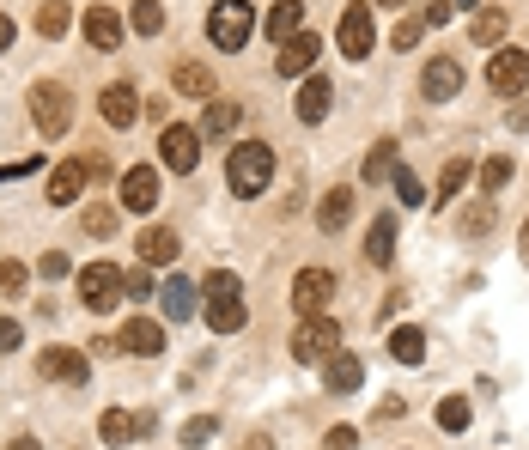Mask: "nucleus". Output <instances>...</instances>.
<instances>
[{"label": "nucleus", "mask_w": 529, "mask_h": 450, "mask_svg": "<svg viewBox=\"0 0 529 450\" xmlns=\"http://www.w3.org/2000/svg\"><path fill=\"white\" fill-rule=\"evenodd\" d=\"M207 134H232L238 128V104H207V122H201Z\"/></svg>", "instance_id": "obj_37"}, {"label": "nucleus", "mask_w": 529, "mask_h": 450, "mask_svg": "<svg viewBox=\"0 0 529 450\" xmlns=\"http://www.w3.org/2000/svg\"><path fill=\"white\" fill-rule=\"evenodd\" d=\"M347 219H353V189H347V183H335V189L323 195V207H317V225H323V232L335 238Z\"/></svg>", "instance_id": "obj_23"}, {"label": "nucleus", "mask_w": 529, "mask_h": 450, "mask_svg": "<svg viewBox=\"0 0 529 450\" xmlns=\"http://www.w3.org/2000/svg\"><path fill=\"white\" fill-rule=\"evenodd\" d=\"M201 317H207L213 335H238V329H244L250 305H244V280H238L232 268H213V274L201 280Z\"/></svg>", "instance_id": "obj_1"}, {"label": "nucleus", "mask_w": 529, "mask_h": 450, "mask_svg": "<svg viewBox=\"0 0 529 450\" xmlns=\"http://www.w3.org/2000/svg\"><path fill=\"white\" fill-rule=\"evenodd\" d=\"M390 183H396V201H402V207H420V201H426V189H420V177H414V171H408L402 159H396V171H390Z\"/></svg>", "instance_id": "obj_34"}, {"label": "nucleus", "mask_w": 529, "mask_h": 450, "mask_svg": "<svg viewBox=\"0 0 529 450\" xmlns=\"http://www.w3.org/2000/svg\"><path fill=\"white\" fill-rule=\"evenodd\" d=\"M298 31H305V0H274V7H268V37L286 43Z\"/></svg>", "instance_id": "obj_22"}, {"label": "nucleus", "mask_w": 529, "mask_h": 450, "mask_svg": "<svg viewBox=\"0 0 529 450\" xmlns=\"http://www.w3.org/2000/svg\"><path fill=\"white\" fill-rule=\"evenodd\" d=\"M7 43H13V19H7V13H0V49H7Z\"/></svg>", "instance_id": "obj_50"}, {"label": "nucleus", "mask_w": 529, "mask_h": 450, "mask_svg": "<svg viewBox=\"0 0 529 450\" xmlns=\"http://www.w3.org/2000/svg\"><path fill=\"white\" fill-rule=\"evenodd\" d=\"M116 347H122V353H140V359H153V353H165V329L146 323V317H134V323H122Z\"/></svg>", "instance_id": "obj_18"}, {"label": "nucleus", "mask_w": 529, "mask_h": 450, "mask_svg": "<svg viewBox=\"0 0 529 450\" xmlns=\"http://www.w3.org/2000/svg\"><path fill=\"white\" fill-rule=\"evenodd\" d=\"M469 171H475L469 159H450V165H444V177H438V207H450V201H457V189L469 183Z\"/></svg>", "instance_id": "obj_32"}, {"label": "nucleus", "mask_w": 529, "mask_h": 450, "mask_svg": "<svg viewBox=\"0 0 529 450\" xmlns=\"http://www.w3.org/2000/svg\"><path fill=\"white\" fill-rule=\"evenodd\" d=\"M86 183H92V177H86V159H61V165L49 171V207H73Z\"/></svg>", "instance_id": "obj_14"}, {"label": "nucleus", "mask_w": 529, "mask_h": 450, "mask_svg": "<svg viewBox=\"0 0 529 450\" xmlns=\"http://www.w3.org/2000/svg\"><path fill=\"white\" fill-rule=\"evenodd\" d=\"M438 426H444V432H469V402H463V396H444V402H438Z\"/></svg>", "instance_id": "obj_35"}, {"label": "nucleus", "mask_w": 529, "mask_h": 450, "mask_svg": "<svg viewBox=\"0 0 529 450\" xmlns=\"http://www.w3.org/2000/svg\"><path fill=\"white\" fill-rule=\"evenodd\" d=\"M128 25H134L140 37H159V31H165V7H159V0H134V13H128Z\"/></svg>", "instance_id": "obj_31"}, {"label": "nucleus", "mask_w": 529, "mask_h": 450, "mask_svg": "<svg viewBox=\"0 0 529 450\" xmlns=\"http://www.w3.org/2000/svg\"><path fill=\"white\" fill-rule=\"evenodd\" d=\"M420 37H426V19H402V25H396V37H390V43H396V49H414V43H420Z\"/></svg>", "instance_id": "obj_42"}, {"label": "nucleus", "mask_w": 529, "mask_h": 450, "mask_svg": "<svg viewBox=\"0 0 529 450\" xmlns=\"http://www.w3.org/2000/svg\"><path fill=\"white\" fill-rule=\"evenodd\" d=\"M43 378L67 384V390H80V384L92 378V359H86V347H49V353H43Z\"/></svg>", "instance_id": "obj_11"}, {"label": "nucleus", "mask_w": 529, "mask_h": 450, "mask_svg": "<svg viewBox=\"0 0 529 450\" xmlns=\"http://www.w3.org/2000/svg\"><path fill=\"white\" fill-rule=\"evenodd\" d=\"M475 183H481V195H493V189H505V183H511V159H487V165L475 171Z\"/></svg>", "instance_id": "obj_36"}, {"label": "nucleus", "mask_w": 529, "mask_h": 450, "mask_svg": "<svg viewBox=\"0 0 529 450\" xmlns=\"http://www.w3.org/2000/svg\"><path fill=\"white\" fill-rule=\"evenodd\" d=\"M225 183H232V195H262L274 183V146L268 140H238L232 159H225Z\"/></svg>", "instance_id": "obj_2"}, {"label": "nucleus", "mask_w": 529, "mask_h": 450, "mask_svg": "<svg viewBox=\"0 0 529 450\" xmlns=\"http://www.w3.org/2000/svg\"><path fill=\"white\" fill-rule=\"evenodd\" d=\"M80 31H86L92 49H116L122 43V13L116 7H92V13H80Z\"/></svg>", "instance_id": "obj_19"}, {"label": "nucleus", "mask_w": 529, "mask_h": 450, "mask_svg": "<svg viewBox=\"0 0 529 450\" xmlns=\"http://www.w3.org/2000/svg\"><path fill=\"white\" fill-rule=\"evenodd\" d=\"M371 7H341V25H335V43H341V55L347 61H365L371 55Z\"/></svg>", "instance_id": "obj_10"}, {"label": "nucleus", "mask_w": 529, "mask_h": 450, "mask_svg": "<svg viewBox=\"0 0 529 450\" xmlns=\"http://www.w3.org/2000/svg\"><path fill=\"white\" fill-rule=\"evenodd\" d=\"M390 359H396V365H420V359H426V335H420V329H396V335H390Z\"/></svg>", "instance_id": "obj_29"}, {"label": "nucleus", "mask_w": 529, "mask_h": 450, "mask_svg": "<svg viewBox=\"0 0 529 450\" xmlns=\"http://www.w3.org/2000/svg\"><path fill=\"white\" fill-rule=\"evenodd\" d=\"M140 432H153V414H122V408L104 414V444H128Z\"/></svg>", "instance_id": "obj_24"}, {"label": "nucleus", "mask_w": 529, "mask_h": 450, "mask_svg": "<svg viewBox=\"0 0 529 450\" xmlns=\"http://www.w3.org/2000/svg\"><path fill=\"white\" fill-rule=\"evenodd\" d=\"M98 110H104L110 128H134V122H140V98H134V86H110V92L98 98Z\"/></svg>", "instance_id": "obj_21"}, {"label": "nucleus", "mask_w": 529, "mask_h": 450, "mask_svg": "<svg viewBox=\"0 0 529 450\" xmlns=\"http://www.w3.org/2000/svg\"><path fill=\"white\" fill-rule=\"evenodd\" d=\"M481 232H493V207H487V201L463 213V238H481Z\"/></svg>", "instance_id": "obj_40"}, {"label": "nucleus", "mask_w": 529, "mask_h": 450, "mask_svg": "<svg viewBox=\"0 0 529 450\" xmlns=\"http://www.w3.org/2000/svg\"><path fill=\"white\" fill-rule=\"evenodd\" d=\"M67 25H73V7H67V0H43V7H37V37H67Z\"/></svg>", "instance_id": "obj_27"}, {"label": "nucleus", "mask_w": 529, "mask_h": 450, "mask_svg": "<svg viewBox=\"0 0 529 450\" xmlns=\"http://www.w3.org/2000/svg\"><path fill=\"white\" fill-rule=\"evenodd\" d=\"M244 450H274V444H268V438L256 432V438H244Z\"/></svg>", "instance_id": "obj_52"}, {"label": "nucleus", "mask_w": 529, "mask_h": 450, "mask_svg": "<svg viewBox=\"0 0 529 450\" xmlns=\"http://www.w3.org/2000/svg\"><path fill=\"white\" fill-rule=\"evenodd\" d=\"M511 128H529V104H517V110H511Z\"/></svg>", "instance_id": "obj_49"}, {"label": "nucleus", "mask_w": 529, "mask_h": 450, "mask_svg": "<svg viewBox=\"0 0 529 450\" xmlns=\"http://www.w3.org/2000/svg\"><path fill=\"white\" fill-rule=\"evenodd\" d=\"M80 225H86L92 238H110V232H116V207H86V213H80Z\"/></svg>", "instance_id": "obj_38"}, {"label": "nucleus", "mask_w": 529, "mask_h": 450, "mask_svg": "<svg viewBox=\"0 0 529 450\" xmlns=\"http://www.w3.org/2000/svg\"><path fill=\"white\" fill-rule=\"evenodd\" d=\"M13 450H43V444L37 438H13Z\"/></svg>", "instance_id": "obj_53"}, {"label": "nucleus", "mask_w": 529, "mask_h": 450, "mask_svg": "<svg viewBox=\"0 0 529 450\" xmlns=\"http://www.w3.org/2000/svg\"><path fill=\"white\" fill-rule=\"evenodd\" d=\"M37 274H43V280L55 286V280H67V274H73V262H67L61 250H49V256H37Z\"/></svg>", "instance_id": "obj_39"}, {"label": "nucleus", "mask_w": 529, "mask_h": 450, "mask_svg": "<svg viewBox=\"0 0 529 450\" xmlns=\"http://www.w3.org/2000/svg\"><path fill=\"white\" fill-rule=\"evenodd\" d=\"M517 250H523V262H529V219H523V232H517Z\"/></svg>", "instance_id": "obj_51"}, {"label": "nucleus", "mask_w": 529, "mask_h": 450, "mask_svg": "<svg viewBox=\"0 0 529 450\" xmlns=\"http://www.w3.org/2000/svg\"><path fill=\"white\" fill-rule=\"evenodd\" d=\"M420 92H426L432 104L457 98V92H463V67H457V61H444V55H438V61H426V73H420Z\"/></svg>", "instance_id": "obj_16"}, {"label": "nucleus", "mask_w": 529, "mask_h": 450, "mask_svg": "<svg viewBox=\"0 0 529 450\" xmlns=\"http://www.w3.org/2000/svg\"><path fill=\"white\" fill-rule=\"evenodd\" d=\"M523 86H529V55L523 49H493V61H487V92L517 98Z\"/></svg>", "instance_id": "obj_9"}, {"label": "nucleus", "mask_w": 529, "mask_h": 450, "mask_svg": "<svg viewBox=\"0 0 529 450\" xmlns=\"http://www.w3.org/2000/svg\"><path fill=\"white\" fill-rule=\"evenodd\" d=\"M159 159H165L171 171H195V165H201V128H189V122H165V134H159Z\"/></svg>", "instance_id": "obj_8"}, {"label": "nucleus", "mask_w": 529, "mask_h": 450, "mask_svg": "<svg viewBox=\"0 0 529 450\" xmlns=\"http://www.w3.org/2000/svg\"><path fill=\"white\" fill-rule=\"evenodd\" d=\"M177 92H189V98H213V73L195 67V61H183V67H177Z\"/></svg>", "instance_id": "obj_33"}, {"label": "nucleus", "mask_w": 529, "mask_h": 450, "mask_svg": "<svg viewBox=\"0 0 529 450\" xmlns=\"http://www.w3.org/2000/svg\"><path fill=\"white\" fill-rule=\"evenodd\" d=\"M329 353H341V323L335 317H305L292 335V359L298 365H323Z\"/></svg>", "instance_id": "obj_4"}, {"label": "nucleus", "mask_w": 529, "mask_h": 450, "mask_svg": "<svg viewBox=\"0 0 529 450\" xmlns=\"http://www.w3.org/2000/svg\"><path fill=\"white\" fill-rule=\"evenodd\" d=\"M31 122H37L49 140L67 134V122H73V98H67L61 80H37V86H31Z\"/></svg>", "instance_id": "obj_5"}, {"label": "nucleus", "mask_w": 529, "mask_h": 450, "mask_svg": "<svg viewBox=\"0 0 529 450\" xmlns=\"http://www.w3.org/2000/svg\"><path fill=\"white\" fill-rule=\"evenodd\" d=\"M159 305H165V317H171V323H189V317H195V305H201V292H195V280H189V274H171V280L159 286Z\"/></svg>", "instance_id": "obj_17"}, {"label": "nucleus", "mask_w": 529, "mask_h": 450, "mask_svg": "<svg viewBox=\"0 0 529 450\" xmlns=\"http://www.w3.org/2000/svg\"><path fill=\"white\" fill-rule=\"evenodd\" d=\"M213 432H219V426H213V420H207V414H201V420H189V426H183V444H189V450H195V444H207V438H213Z\"/></svg>", "instance_id": "obj_43"}, {"label": "nucleus", "mask_w": 529, "mask_h": 450, "mask_svg": "<svg viewBox=\"0 0 529 450\" xmlns=\"http://www.w3.org/2000/svg\"><path fill=\"white\" fill-rule=\"evenodd\" d=\"M43 159H19V165H7V171H0V183H13V177H31Z\"/></svg>", "instance_id": "obj_47"}, {"label": "nucleus", "mask_w": 529, "mask_h": 450, "mask_svg": "<svg viewBox=\"0 0 529 450\" xmlns=\"http://www.w3.org/2000/svg\"><path fill=\"white\" fill-rule=\"evenodd\" d=\"M420 19H426V25H444V19H450V0H432V7H426Z\"/></svg>", "instance_id": "obj_48"}, {"label": "nucleus", "mask_w": 529, "mask_h": 450, "mask_svg": "<svg viewBox=\"0 0 529 450\" xmlns=\"http://www.w3.org/2000/svg\"><path fill=\"white\" fill-rule=\"evenodd\" d=\"M122 292H128V298H153V274H146V262H140L134 274H122Z\"/></svg>", "instance_id": "obj_41"}, {"label": "nucleus", "mask_w": 529, "mask_h": 450, "mask_svg": "<svg viewBox=\"0 0 529 450\" xmlns=\"http://www.w3.org/2000/svg\"><path fill=\"white\" fill-rule=\"evenodd\" d=\"M323 384H329L335 396H353V390L365 384V365H359L353 353H329V359H323Z\"/></svg>", "instance_id": "obj_20"}, {"label": "nucleus", "mask_w": 529, "mask_h": 450, "mask_svg": "<svg viewBox=\"0 0 529 450\" xmlns=\"http://www.w3.org/2000/svg\"><path fill=\"white\" fill-rule=\"evenodd\" d=\"M122 207H128V213H153V207H159V171H153V165H134V171L122 177Z\"/></svg>", "instance_id": "obj_13"}, {"label": "nucleus", "mask_w": 529, "mask_h": 450, "mask_svg": "<svg viewBox=\"0 0 529 450\" xmlns=\"http://www.w3.org/2000/svg\"><path fill=\"white\" fill-rule=\"evenodd\" d=\"M329 305H335V274L329 268H305L292 280V311L298 317H329Z\"/></svg>", "instance_id": "obj_7"}, {"label": "nucleus", "mask_w": 529, "mask_h": 450, "mask_svg": "<svg viewBox=\"0 0 529 450\" xmlns=\"http://www.w3.org/2000/svg\"><path fill=\"white\" fill-rule=\"evenodd\" d=\"M359 444V426H335L329 438H323V450H353Z\"/></svg>", "instance_id": "obj_44"}, {"label": "nucleus", "mask_w": 529, "mask_h": 450, "mask_svg": "<svg viewBox=\"0 0 529 450\" xmlns=\"http://www.w3.org/2000/svg\"><path fill=\"white\" fill-rule=\"evenodd\" d=\"M329 80H317V73H311V80H305V92H298V122H323L329 116Z\"/></svg>", "instance_id": "obj_26"}, {"label": "nucleus", "mask_w": 529, "mask_h": 450, "mask_svg": "<svg viewBox=\"0 0 529 450\" xmlns=\"http://www.w3.org/2000/svg\"><path fill=\"white\" fill-rule=\"evenodd\" d=\"M19 341H25V329H19V323H13V317H0V353H13V347H19Z\"/></svg>", "instance_id": "obj_46"}, {"label": "nucleus", "mask_w": 529, "mask_h": 450, "mask_svg": "<svg viewBox=\"0 0 529 450\" xmlns=\"http://www.w3.org/2000/svg\"><path fill=\"white\" fill-rule=\"evenodd\" d=\"M250 31H256V7H250V0H213V13H207V37H213V49L238 55V49L250 43Z\"/></svg>", "instance_id": "obj_3"}, {"label": "nucleus", "mask_w": 529, "mask_h": 450, "mask_svg": "<svg viewBox=\"0 0 529 450\" xmlns=\"http://www.w3.org/2000/svg\"><path fill=\"white\" fill-rule=\"evenodd\" d=\"M317 37L311 31H298V37H286L280 43V55H274V67H280V80H311V67H317Z\"/></svg>", "instance_id": "obj_12"}, {"label": "nucleus", "mask_w": 529, "mask_h": 450, "mask_svg": "<svg viewBox=\"0 0 529 450\" xmlns=\"http://www.w3.org/2000/svg\"><path fill=\"white\" fill-rule=\"evenodd\" d=\"M0 292H25V268L19 262H0Z\"/></svg>", "instance_id": "obj_45"}, {"label": "nucleus", "mask_w": 529, "mask_h": 450, "mask_svg": "<svg viewBox=\"0 0 529 450\" xmlns=\"http://www.w3.org/2000/svg\"><path fill=\"white\" fill-rule=\"evenodd\" d=\"M390 171H396V140H377L365 153V183H384Z\"/></svg>", "instance_id": "obj_30"}, {"label": "nucleus", "mask_w": 529, "mask_h": 450, "mask_svg": "<svg viewBox=\"0 0 529 450\" xmlns=\"http://www.w3.org/2000/svg\"><path fill=\"white\" fill-rule=\"evenodd\" d=\"M390 250H396V213H377V225L365 232V262L384 268V262H390Z\"/></svg>", "instance_id": "obj_25"}, {"label": "nucleus", "mask_w": 529, "mask_h": 450, "mask_svg": "<svg viewBox=\"0 0 529 450\" xmlns=\"http://www.w3.org/2000/svg\"><path fill=\"white\" fill-rule=\"evenodd\" d=\"M377 7H402V0H377Z\"/></svg>", "instance_id": "obj_54"}, {"label": "nucleus", "mask_w": 529, "mask_h": 450, "mask_svg": "<svg viewBox=\"0 0 529 450\" xmlns=\"http://www.w3.org/2000/svg\"><path fill=\"white\" fill-rule=\"evenodd\" d=\"M134 256H140L146 268H165V262H177V256H183V244H177L171 225H146L140 244H134Z\"/></svg>", "instance_id": "obj_15"}, {"label": "nucleus", "mask_w": 529, "mask_h": 450, "mask_svg": "<svg viewBox=\"0 0 529 450\" xmlns=\"http://www.w3.org/2000/svg\"><path fill=\"white\" fill-rule=\"evenodd\" d=\"M505 31H511V19H505L499 7H487V13H475V25H469V37H475L481 49H493V43H505Z\"/></svg>", "instance_id": "obj_28"}, {"label": "nucleus", "mask_w": 529, "mask_h": 450, "mask_svg": "<svg viewBox=\"0 0 529 450\" xmlns=\"http://www.w3.org/2000/svg\"><path fill=\"white\" fill-rule=\"evenodd\" d=\"M80 305H86L92 317H104V311H116V305H122V274H116L110 262L80 268Z\"/></svg>", "instance_id": "obj_6"}]
</instances>
